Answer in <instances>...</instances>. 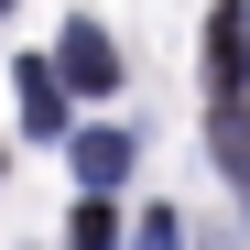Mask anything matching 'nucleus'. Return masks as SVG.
<instances>
[{
  "instance_id": "nucleus-9",
  "label": "nucleus",
  "mask_w": 250,
  "mask_h": 250,
  "mask_svg": "<svg viewBox=\"0 0 250 250\" xmlns=\"http://www.w3.org/2000/svg\"><path fill=\"white\" fill-rule=\"evenodd\" d=\"M0 11H11V0H0Z\"/></svg>"
},
{
  "instance_id": "nucleus-3",
  "label": "nucleus",
  "mask_w": 250,
  "mask_h": 250,
  "mask_svg": "<svg viewBox=\"0 0 250 250\" xmlns=\"http://www.w3.org/2000/svg\"><path fill=\"white\" fill-rule=\"evenodd\" d=\"M207 152H218V174L239 185V218H250V98H218V109H207Z\"/></svg>"
},
{
  "instance_id": "nucleus-7",
  "label": "nucleus",
  "mask_w": 250,
  "mask_h": 250,
  "mask_svg": "<svg viewBox=\"0 0 250 250\" xmlns=\"http://www.w3.org/2000/svg\"><path fill=\"white\" fill-rule=\"evenodd\" d=\"M131 250H185V229L163 218V207H142V229H131Z\"/></svg>"
},
{
  "instance_id": "nucleus-6",
  "label": "nucleus",
  "mask_w": 250,
  "mask_h": 250,
  "mask_svg": "<svg viewBox=\"0 0 250 250\" xmlns=\"http://www.w3.org/2000/svg\"><path fill=\"white\" fill-rule=\"evenodd\" d=\"M65 250H120V207H109V196H87V207L65 218Z\"/></svg>"
},
{
  "instance_id": "nucleus-5",
  "label": "nucleus",
  "mask_w": 250,
  "mask_h": 250,
  "mask_svg": "<svg viewBox=\"0 0 250 250\" xmlns=\"http://www.w3.org/2000/svg\"><path fill=\"white\" fill-rule=\"evenodd\" d=\"M207 87L239 98V0H218V11H207Z\"/></svg>"
},
{
  "instance_id": "nucleus-1",
  "label": "nucleus",
  "mask_w": 250,
  "mask_h": 250,
  "mask_svg": "<svg viewBox=\"0 0 250 250\" xmlns=\"http://www.w3.org/2000/svg\"><path fill=\"white\" fill-rule=\"evenodd\" d=\"M44 65H55L65 98H109V87H120V44H109V22H65V44H55Z\"/></svg>"
},
{
  "instance_id": "nucleus-2",
  "label": "nucleus",
  "mask_w": 250,
  "mask_h": 250,
  "mask_svg": "<svg viewBox=\"0 0 250 250\" xmlns=\"http://www.w3.org/2000/svg\"><path fill=\"white\" fill-rule=\"evenodd\" d=\"M131 152H142V131H120V120H109V131H76V142H65V163H76V185H87V196H109L120 174H131Z\"/></svg>"
},
{
  "instance_id": "nucleus-8",
  "label": "nucleus",
  "mask_w": 250,
  "mask_h": 250,
  "mask_svg": "<svg viewBox=\"0 0 250 250\" xmlns=\"http://www.w3.org/2000/svg\"><path fill=\"white\" fill-rule=\"evenodd\" d=\"M239 76H250V11H239Z\"/></svg>"
},
{
  "instance_id": "nucleus-4",
  "label": "nucleus",
  "mask_w": 250,
  "mask_h": 250,
  "mask_svg": "<svg viewBox=\"0 0 250 250\" xmlns=\"http://www.w3.org/2000/svg\"><path fill=\"white\" fill-rule=\"evenodd\" d=\"M22 131L33 142H65V87H55L44 55H22Z\"/></svg>"
}]
</instances>
